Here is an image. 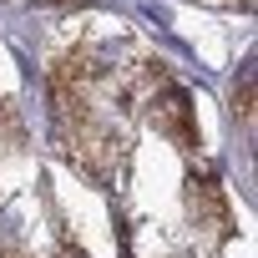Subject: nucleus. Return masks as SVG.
I'll return each instance as SVG.
<instances>
[{
    "label": "nucleus",
    "mask_w": 258,
    "mask_h": 258,
    "mask_svg": "<svg viewBox=\"0 0 258 258\" xmlns=\"http://www.w3.org/2000/svg\"><path fill=\"white\" fill-rule=\"evenodd\" d=\"M233 106H238L243 116H253V76H243V86L233 91Z\"/></svg>",
    "instance_id": "7ed1b4c3"
},
{
    "label": "nucleus",
    "mask_w": 258,
    "mask_h": 258,
    "mask_svg": "<svg viewBox=\"0 0 258 258\" xmlns=\"http://www.w3.org/2000/svg\"><path fill=\"white\" fill-rule=\"evenodd\" d=\"M152 121L162 126V132H172L177 142H187V147H198V132H192V106H187V91H167L162 96V106L152 111Z\"/></svg>",
    "instance_id": "f257e3e1"
},
{
    "label": "nucleus",
    "mask_w": 258,
    "mask_h": 258,
    "mask_svg": "<svg viewBox=\"0 0 258 258\" xmlns=\"http://www.w3.org/2000/svg\"><path fill=\"white\" fill-rule=\"evenodd\" d=\"M192 213H208V218L218 223V233H228V203H223V192L213 187V177L192 182Z\"/></svg>",
    "instance_id": "f03ea898"
}]
</instances>
